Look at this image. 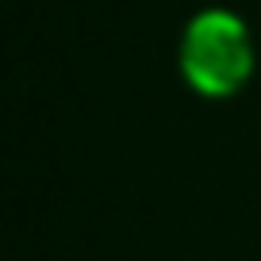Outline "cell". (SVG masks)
I'll use <instances>...</instances> for the list:
<instances>
[{
    "label": "cell",
    "instance_id": "cell-1",
    "mask_svg": "<svg viewBox=\"0 0 261 261\" xmlns=\"http://www.w3.org/2000/svg\"><path fill=\"white\" fill-rule=\"evenodd\" d=\"M180 69L204 96H230L253 69V50L242 19L230 12L196 16L180 42Z\"/></svg>",
    "mask_w": 261,
    "mask_h": 261
}]
</instances>
